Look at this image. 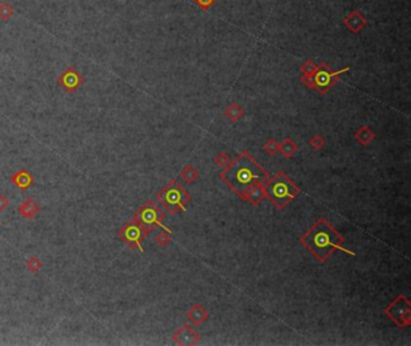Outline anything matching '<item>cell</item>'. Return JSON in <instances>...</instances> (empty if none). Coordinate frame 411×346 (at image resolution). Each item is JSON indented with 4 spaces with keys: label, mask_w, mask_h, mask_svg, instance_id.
<instances>
[{
    "label": "cell",
    "mask_w": 411,
    "mask_h": 346,
    "mask_svg": "<svg viewBox=\"0 0 411 346\" xmlns=\"http://www.w3.org/2000/svg\"><path fill=\"white\" fill-rule=\"evenodd\" d=\"M220 176L236 194L245 198L252 187L263 184L269 175L247 152H243Z\"/></svg>",
    "instance_id": "6da1fadb"
},
{
    "label": "cell",
    "mask_w": 411,
    "mask_h": 346,
    "mask_svg": "<svg viewBox=\"0 0 411 346\" xmlns=\"http://www.w3.org/2000/svg\"><path fill=\"white\" fill-rule=\"evenodd\" d=\"M345 241L327 220L321 219L300 238V243L319 262H326L337 250L350 252L343 248ZM351 254H354L350 252Z\"/></svg>",
    "instance_id": "7a4b0ae2"
},
{
    "label": "cell",
    "mask_w": 411,
    "mask_h": 346,
    "mask_svg": "<svg viewBox=\"0 0 411 346\" xmlns=\"http://www.w3.org/2000/svg\"><path fill=\"white\" fill-rule=\"evenodd\" d=\"M262 187L265 195H268L271 202L280 209L285 208L300 192L299 189L282 171H279L270 180L263 182Z\"/></svg>",
    "instance_id": "3957f363"
},
{
    "label": "cell",
    "mask_w": 411,
    "mask_h": 346,
    "mask_svg": "<svg viewBox=\"0 0 411 346\" xmlns=\"http://www.w3.org/2000/svg\"><path fill=\"white\" fill-rule=\"evenodd\" d=\"M157 199L169 213L176 214L180 210H186L190 197L184 187L180 186L175 180H171L158 192Z\"/></svg>",
    "instance_id": "277c9868"
},
{
    "label": "cell",
    "mask_w": 411,
    "mask_h": 346,
    "mask_svg": "<svg viewBox=\"0 0 411 346\" xmlns=\"http://www.w3.org/2000/svg\"><path fill=\"white\" fill-rule=\"evenodd\" d=\"M165 214L163 213L155 203L150 202V200L145 204H142L133 216L134 221L138 222V223L144 228L146 233L151 232V230L156 229L157 227H162L163 229L170 232V229H168V228L163 224Z\"/></svg>",
    "instance_id": "5b68a950"
},
{
    "label": "cell",
    "mask_w": 411,
    "mask_h": 346,
    "mask_svg": "<svg viewBox=\"0 0 411 346\" xmlns=\"http://www.w3.org/2000/svg\"><path fill=\"white\" fill-rule=\"evenodd\" d=\"M348 70H350V66H346L338 71H333L326 63L322 62L318 64L317 69L314 74V90H316L321 94H326L330 88L334 87V85L339 81L340 75L345 74Z\"/></svg>",
    "instance_id": "8992f818"
},
{
    "label": "cell",
    "mask_w": 411,
    "mask_h": 346,
    "mask_svg": "<svg viewBox=\"0 0 411 346\" xmlns=\"http://www.w3.org/2000/svg\"><path fill=\"white\" fill-rule=\"evenodd\" d=\"M147 233L145 232V229L142 228L138 222H135L134 220L131 221H128L127 223H125L118 230V237L121 238V240L125 241L130 249L133 250H139L141 253H144V249H142L141 244L144 241V239L146 238Z\"/></svg>",
    "instance_id": "52a82bcc"
},
{
    "label": "cell",
    "mask_w": 411,
    "mask_h": 346,
    "mask_svg": "<svg viewBox=\"0 0 411 346\" xmlns=\"http://www.w3.org/2000/svg\"><path fill=\"white\" fill-rule=\"evenodd\" d=\"M385 313L399 327H407L411 323L410 302L404 296H399L393 303H391Z\"/></svg>",
    "instance_id": "ba28073f"
},
{
    "label": "cell",
    "mask_w": 411,
    "mask_h": 346,
    "mask_svg": "<svg viewBox=\"0 0 411 346\" xmlns=\"http://www.w3.org/2000/svg\"><path fill=\"white\" fill-rule=\"evenodd\" d=\"M57 84L65 91L66 93L76 92L85 84V77L80 74L74 66H68L64 69L57 79Z\"/></svg>",
    "instance_id": "9c48e42d"
},
{
    "label": "cell",
    "mask_w": 411,
    "mask_h": 346,
    "mask_svg": "<svg viewBox=\"0 0 411 346\" xmlns=\"http://www.w3.org/2000/svg\"><path fill=\"white\" fill-rule=\"evenodd\" d=\"M343 23L351 33L358 34L367 27L368 22L367 18L362 15L359 10H353V11H351L346 17H344Z\"/></svg>",
    "instance_id": "30bf717a"
},
{
    "label": "cell",
    "mask_w": 411,
    "mask_h": 346,
    "mask_svg": "<svg viewBox=\"0 0 411 346\" xmlns=\"http://www.w3.org/2000/svg\"><path fill=\"white\" fill-rule=\"evenodd\" d=\"M173 339L174 342L179 345H193L200 339V335L190 326L184 324V326L173 335Z\"/></svg>",
    "instance_id": "8fae6325"
},
{
    "label": "cell",
    "mask_w": 411,
    "mask_h": 346,
    "mask_svg": "<svg viewBox=\"0 0 411 346\" xmlns=\"http://www.w3.org/2000/svg\"><path fill=\"white\" fill-rule=\"evenodd\" d=\"M11 182L15 185L17 189H20L21 191H27L31 186H33L35 180H34V176L32 175L31 171H28L27 169H21V170L16 171L11 175Z\"/></svg>",
    "instance_id": "7c38bea8"
},
{
    "label": "cell",
    "mask_w": 411,
    "mask_h": 346,
    "mask_svg": "<svg viewBox=\"0 0 411 346\" xmlns=\"http://www.w3.org/2000/svg\"><path fill=\"white\" fill-rule=\"evenodd\" d=\"M40 213V205L33 198H27L21 205L18 206V214L24 219H34Z\"/></svg>",
    "instance_id": "4fadbf2b"
},
{
    "label": "cell",
    "mask_w": 411,
    "mask_h": 346,
    "mask_svg": "<svg viewBox=\"0 0 411 346\" xmlns=\"http://www.w3.org/2000/svg\"><path fill=\"white\" fill-rule=\"evenodd\" d=\"M187 317L190 318V321H192L193 323L199 324L205 322V321L208 320L209 314L208 311L204 309L203 305L194 304L187 313Z\"/></svg>",
    "instance_id": "5bb4252c"
},
{
    "label": "cell",
    "mask_w": 411,
    "mask_h": 346,
    "mask_svg": "<svg viewBox=\"0 0 411 346\" xmlns=\"http://www.w3.org/2000/svg\"><path fill=\"white\" fill-rule=\"evenodd\" d=\"M354 138H356L362 145L367 146V145H369L373 140H374L375 133L370 129L368 126H363V127H361L358 130L356 131V133H354Z\"/></svg>",
    "instance_id": "9a60e30c"
},
{
    "label": "cell",
    "mask_w": 411,
    "mask_h": 346,
    "mask_svg": "<svg viewBox=\"0 0 411 346\" xmlns=\"http://www.w3.org/2000/svg\"><path fill=\"white\" fill-rule=\"evenodd\" d=\"M224 115H225V117L230 121V122L235 123L244 116V110L240 105H239V104L232 103L227 106V109H225V111H224Z\"/></svg>",
    "instance_id": "2e32d148"
},
{
    "label": "cell",
    "mask_w": 411,
    "mask_h": 346,
    "mask_svg": "<svg viewBox=\"0 0 411 346\" xmlns=\"http://www.w3.org/2000/svg\"><path fill=\"white\" fill-rule=\"evenodd\" d=\"M264 195H265V193H264V189H263V187L259 186V185H257V186L252 187V189L246 193L244 199L249 200V202L251 204H253V205H257V204H258L260 200L264 198Z\"/></svg>",
    "instance_id": "e0dca14e"
},
{
    "label": "cell",
    "mask_w": 411,
    "mask_h": 346,
    "mask_svg": "<svg viewBox=\"0 0 411 346\" xmlns=\"http://www.w3.org/2000/svg\"><path fill=\"white\" fill-rule=\"evenodd\" d=\"M297 150H298L297 144H295L292 139L287 138L280 144V149H279V151L284 155V157L291 158V157H293L295 152H297Z\"/></svg>",
    "instance_id": "ac0fdd59"
},
{
    "label": "cell",
    "mask_w": 411,
    "mask_h": 346,
    "mask_svg": "<svg viewBox=\"0 0 411 346\" xmlns=\"http://www.w3.org/2000/svg\"><path fill=\"white\" fill-rule=\"evenodd\" d=\"M181 179L185 180L186 182H194L195 180L198 179V176H199V174H198V171L195 170L194 168L192 167V165H186V167L184 168V170L181 171Z\"/></svg>",
    "instance_id": "d6986e66"
},
{
    "label": "cell",
    "mask_w": 411,
    "mask_h": 346,
    "mask_svg": "<svg viewBox=\"0 0 411 346\" xmlns=\"http://www.w3.org/2000/svg\"><path fill=\"white\" fill-rule=\"evenodd\" d=\"M316 69H317V64L313 60L305 61L304 63L300 65V71H302V76H311L315 74Z\"/></svg>",
    "instance_id": "ffe728a7"
},
{
    "label": "cell",
    "mask_w": 411,
    "mask_h": 346,
    "mask_svg": "<svg viewBox=\"0 0 411 346\" xmlns=\"http://www.w3.org/2000/svg\"><path fill=\"white\" fill-rule=\"evenodd\" d=\"M13 13H15V10H13L12 6H10L5 1L0 2V20L9 21L13 16Z\"/></svg>",
    "instance_id": "44dd1931"
},
{
    "label": "cell",
    "mask_w": 411,
    "mask_h": 346,
    "mask_svg": "<svg viewBox=\"0 0 411 346\" xmlns=\"http://www.w3.org/2000/svg\"><path fill=\"white\" fill-rule=\"evenodd\" d=\"M41 265H42L41 261H40V259L35 256L31 257V258L26 262V268L32 273V274H36V273L40 270V268H41Z\"/></svg>",
    "instance_id": "7402d4cb"
},
{
    "label": "cell",
    "mask_w": 411,
    "mask_h": 346,
    "mask_svg": "<svg viewBox=\"0 0 411 346\" xmlns=\"http://www.w3.org/2000/svg\"><path fill=\"white\" fill-rule=\"evenodd\" d=\"M279 149H280V144H279L276 140H274V139H269V140H268L264 145V150L270 156L275 155L276 152L279 151Z\"/></svg>",
    "instance_id": "603a6c76"
},
{
    "label": "cell",
    "mask_w": 411,
    "mask_h": 346,
    "mask_svg": "<svg viewBox=\"0 0 411 346\" xmlns=\"http://www.w3.org/2000/svg\"><path fill=\"white\" fill-rule=\"evenodd\" d=\"M169 233H170V232L165 230V232L160 233L158 237H156V241H157V244L160 246V248H165V246L168 245L169 243H170L171 238H170V234H169Z\"/></svg>",
    "instance_id": "cb8c5ba5"
},
{
    "label": "cell",
    "mask_w": 411,
    "mask_h": 346,
    "mask_svg": "<svg viewBox=\"0 0 411 346\" xmlns=\"http://www.w3.org/2000/svg\"><path fill=\"white\" fill-rule=\"evenodd\" d=\"M324 143H326V141H324V139L322 138L321 135H314L313 138L309 140V145H310L314 150L322 149V147L324 146Z\"/></svg>",
    "instance_id": "d4e9b609"
},
{
    "label": "cell",
    "mask_w": 411,
    "mask_h": 346,
    "mask_svg": "<svg viewBox=\"0 0 411 346\" xmlns=\"http://www.w3.org/2000/svg\"><path fill=\"white\" fill-rule=\"evenodd\" d=\"M215 162L219 165H221V167L225 168L230 164V158L228 157L224 152H220V154L215 157Z\"/></svg>",
    "instance_id": "484cf974"
},
{
    "label": "cell",
    "mask_w": 411,
    "mask_h": 346,
    "mask_svg": "<svg viewBox=\"0 0 411 346\" xmlns=\"http://www.w3.org/2000/svg\"><path fill=\"white\" fill-rule=\"evenodd\" d=\"M194 4H197L203 11H208L212 5L216 2V0H192Z\"/></svg>",
    "instance_id": "4316f807"
},
{
    "label": "cell",
    "mask_w": 411,
    "mask_h": 346,
    "mask_svg": "<svg viewBox=\"0 0 411 346\" xmlns=\"http://www.w3.org/2000/svg\"><path fill=\"white\" fill-rule=\"evenodd\" d=\"M9 206V199L4 194H0V213L5 211Z\"/></svg>",
    "instance_id": "83f0119b"
},
{
    "label": "cell",
    "mask_w": 411,
    "mask_h": 346,
    "mask_svg": "<svg viewBox=\"0 0 411 346\" xmlns=\"http://www.w3.org/2000/svg\"><path fill=\"white\" fill-rule=\"evenodd\" d=\"M0 241H1V237H0Z\"/></svg>",
    "instance_id": "f1b7e54d"
}]
</instances>
